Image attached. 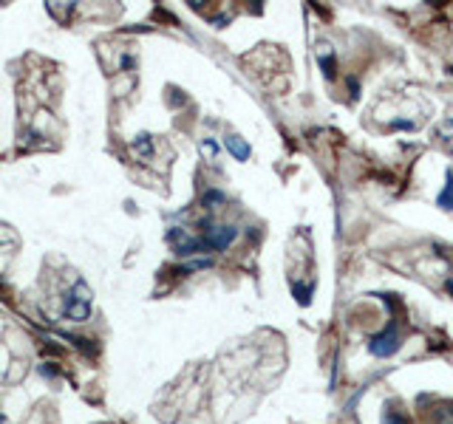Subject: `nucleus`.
I'll return each instance as SVG.
<instances>
[{
	"mask_svg": "<svg viewBox=\"0 0 453 424\" xmlns=\"http://www.w3.org/2000/svg\"><path fill=\"white\" fill-rule=\"evenodd\" d=\"M371 353L374 356H394L396 351H399V334H396L394 325H388V328L382 331V334H377V337H371Z\"/></svg>",
	"mask_w": 453,
	"mask_h": 424,
	"instance_id": "nucleus-1",
	"label": "nucleus"
},
{
	"mask_svg": "<svg viewBox=\"0 0 453 424\" xmlns=\"http://www.w3.org/2000/svg\"><path fill=\"white\" fill-rule=\"evenodd\" d=\"M40 374H43V376H57V368L51 365V362H45V365L40 368Z\"/></svg>",
	"mask_w": 453,
	"mask_h": 424,
	"instance_id": "nucleus-16",
	"label": "nucleus"
},
{
	"mask_svg": "<svg viewBox=\"0 0 453 424\" xmlns=\"http://www.w3.org/2000/svg\"><path fill=\"white\" fill-rule=\"evenodd\" d=\"M63 314H65V320L85 323L88 317H91V302H85V300H79V297L68 294V297H65V306H63Z\"/></svg>",
	"mask_w": 453,
	"mask_h": 424,
	"instance_id": "nucleus-2",
	"label": "nucleus"
},
{
	"mask_svg": "<svg viewBox=\"0 0 453 424\" xmlns=\"http://www.w3.org/2000/svg\"><path fill=\"white\" fill-rule=\"evenodd\" d=\"M433 418H436V424H453V416H450V410H447V404H442V407H436V413H433Z\"/></svg>",
	"mask_w": 453,
	"mask_h": 424,
	"instance_id": "nucleus-12",
	"label": "nucleus"
},
{
	"mask_svg": "<svg viewBox=\"0 0 453 424\" xmlns=\"http://www.w3.org/2000/svg\"><path fill=\"white\" fill-rule=\"evenodd\" d=\"M122 68H133V57H128V54H125V57H122Z\"/></svg>",
	"mask_w": 453,
	"mask_h": 424,
	"instance_id": "nucleus-18",
	"label": "nucleus"
},
{
	"mask_svg": "<svg viewBox=\"0 0 453 424\" xmlns=\"http://www.w3.org/2000/svg\"><path fill=\"white\" fill-rule=\"evenodd\" d=\"M235 237H238V229H235V226H216L213 232H207V235H204V240H207L210 249L221 252V249H227V246H230Z\"/></svg>",
	"mask_w": 453,
	"mask_h": 424,
	"instance_id": "nucleus-3",
	"label": "nucleus"
},
{
	"mask_svg": "<svg viewBox=\"0 0 453 424\" xmlns=\"http://www.w3.org/2000/svg\"><path fill=\"white\" fill-rule=\"evenodd\" d=\"M320 65H323V74H326V77H334V59L320 57Z\"/></svg>",
	"mask_w": 453,
	"mask_h": 424,
	"instance_id": "nucleus-15",
	"label": "nucleus"
},
{
	"mask_svg": "<svg viewBox=\"0 0 453 424\" xmlns=\"http://www.w3.org/2000/svg\"><path fill=\"white\" fill-rule=\"evenodd\" d=\"M382 424H408V418L399 416V413H388V416L382 418Z\"/></svg>",
	"mask_w": 453,
	"mask_h": 424,
	"instance_id": "nucleus-14",
	"label": "nucleus"
},
{
	"mask_svg": "<svg viewBox=\"0 0 453 424\" xmlns=\"http://www.w3.org/2000/svg\"><path fill=\"white\" fill-rule=\"evenodd\" d=\"M227 150L232 153V156L238 158V161H246V158H249V144L244 142V139L241 136H227Z\"/></svg>",
	"mask_w": 453,
	"mask_h": 424,
	"instance_id": "nucleus-5",
	"label": "nucleus"
},
{
	"mask_svg": "<svg viewBox=\"0 0 453 424\" xmlns=\"http://www.w3.org/2000/svg\"><path fill=\"white\" fill-rule=\"evenodd\" d=\"M213 266V260L210 258H202V260H193V263H184L181 269H176L179 274H190V272H195V269H210Z\"/></svg>",
	"mask_w": 453,
	"mask_h": 424,
	"instance_id": "nucleus-9",
	"label": "nucleus"
},
{
	"mask_svg": "<svg viewBox=\"0 0 453 424\" xmlns=\"http://www.w3.org/2000/svg\"><path fill=\"white\" fill-rule=\"evenodd\" d=\"M184 237H187V232L181 229V226H173V229L165 235V240H167V244H173V246H179L181 240H184Z\"/></svg>",
	"mask_w": 453,
	"mask_h": 424,
	"instance_id": "nucleus-10",
	"label": "nucleus"
},
{
	"mask_svg": "<svg viewBox=\"0 0 453 424\" xmlns=\"http://www.w3.org/2000/svg\"><path fill=\"white\" fill-rule=\"evenodd\" d=\"M439 204H442V207H447V209H453V184H447L445 193L439 195Z\"/></svg>",
	"mask_w": 453,
	"mask_h": 424,
	"instance_id": "nucleus-13",
	"label": "nucleus"
},
{
	"mask_svg": "<svg viewBox=\"0 0 453 424\" xmlns=\"http://www.w3.org/2000/svg\"><path fill=\"white\" fill-rule=\"evenodd\" d=\"M133 147H136L142 156H153V144H150V136H147V133H139V136L133 139Z\"/></svg>",
	"mask_w": 453,
	"mask_h": 424,
	"instance_id": "nucleus-8",
	"label": "nucleus"
},
{
	"mask_svg": "<svg viewBox=\"0 0 453 424\" xmlns=\"http://www.w3.org/2000/svg\"><path fill=\"white\" fill-rule=\"evenodd\" d=\"M60 337H65L68 342H74L79 351L85 353V356H96V353H99V345H94V342H91V339H85V337H71V334H60Z\"/></svg>",
	"mask_w": 453,
	"mask_h": 424,
	"instance_id": "nucleus-6",
	"label": "nucleus"
},
{
	"mask_svg": "<svg viewBox=\"0 0 453 424\" xmlns=\"http://www.w3.org/2000/svg\"><path fill=\"white\" fill-rule=\"evenodd\" d=\"M173 252L179 258H190V255H198V252H210V246L204 237H184L179 246H173Z\"/></svg>",
	"mask_w": 453,
	"mask_h": 424,
	"instance_id": "nucleus-4",
	"label": "nucleus"
},
{
	"mask_svg": "<svg viewBox=\"0 0 453 424\" xmlns=\"http://www.w3.org/2000/svg\"><path fill=\"white\" fill-rule=\"evenodd\" d=\"M292 291H295V297H297V302H300V306H306V302L312 300V288L300 286V283H295V286H292Z\"/></svg>",
	"mask_w": 453,
	"mask_h": 424,
	"instance_id": "nucleus-11",
	"label": "nucleus"
},
{
	"mask_svg": "<svg viewBox=\"0 0 453 424\" xmlns=\"http://www.w3.org/2000/svg\"><path fill=\"white\" fill-rule=\"evenodd\" d=\"M224 201H227V195H224L221 190H207V193L202 195V207H207V209L218 207V204H224Z\"/></svg>",
	"mask_w": 453,
	"mask_h": 424,
	"instance_id": "nucleus-7",
	"label": "nucleus"
},
{
	"mask_svg": "<svg viewBox=\"0 0 453 424\" xmlns=\"http://www.w3.org/2000/svg\"><path fill=\"white\" fill-rule=\"evenodd\" d=\"M170 102L173 105H181V102H184V96L179 94V91H173V96H170Z\"/></svg>",
	"mask_w": 453,
	"mask_h": 424,
	"instance_id": "nucleus-17",
	"label": "nucleus"
},
{
	"mask_svg": "<svg viewBox=\"0 0 453 424\" xmlns=\"http://www.w3.org/2000/svg\"><path fill=\"white\" fill-rule=\"evenodd\" d=\"M447 410H450V416H453V402H447Z\"/></svg>",
	"mask_w": 453,
	"mask_h": 424,
	"instance_id": "nucleus-19",
	"label": "nucleus"
}]
</instances>
